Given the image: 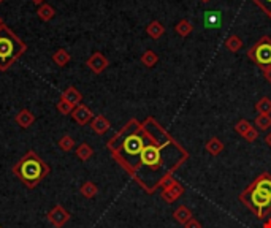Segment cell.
Segmentation results:
<instances>
[{
    "label": "cell",
    "instance_id": "cell-22",
    "mask_svg": "<svg viewBox=\"0 0 271 228\" xmlns=\"http://www.w3.org/2000/svg\"><path fill=\"white\" fill-rule=\"evenodd\" d=\"M159 62V56L155 54L152 49H148L143 52V56H141V64H143L146 68H152V67Z\"/></svg>",
    "mask_w": 271,
    "mask_h": 228
},
{
    "label": "cell",
    "instance_id": "cell-30",
    "mask_svg": "<svg viewBox=\"0 0 271 228\" xmlns=\"http://www.w3.org/2000/svg\"><path fill=\"white\" fill-rule=\"evenodd\" d=\"M243 138H245L247 143H254L255 139L259 138V130H257L255 127H252V129H250V130H247V132H246V135L243 137Z\"/></svg>",
    "mask_w": 271,
    "mask_h": 228
},
{
    "label": "cell",
    "instance_id": "cell-14",
    "mask_svg": "<svg viewBox=\"0 0 271 228\" xmlns=\"http://www.w3.org/2000/svg\"><path fill=\"white\" fill-rule=\"evenodd\" d=\"M222 24L221 11H205V27L206 29H219Z\"/></svg>",
    "mask_w": 271,
    "mask_h": 228
},
{
    "label": "cell",
    "instance_id": "cell-7",
    "mask_svg": "<svg viewBox=\"0 0 271 228\" xmlns=\"http://www.w3.org/2000/svg\"><path fill=\"white\" fill-rule=\"evenodd\" d=\"M182 193H184V185H182L179 181H174V182L160 192V198L165 201V203H173L179 197H182Z\"/></svg>",
    "mask_w": 271,
    "mask_h": 228
},
{
    "label": "cell",
    "instance_id": "cell-10",
    "mask_svg": "<svg viewBox=\"0 0 271 228\" xmlns=\"http://www.w3.org/2000/svg\"><path fill=\"white\" fill-rule=\"evenodd\" d=\"M91 129L97 133V135H105V133L111 129V124L103 114H99V116H94L91 120Z\"/></svg>",
    "mask_w": 271,
    "mask_h": 228
},
{
    "label": "cell",
    "instance_id": "cell-11",
    "mask_svg": "<svg viewBox=\"0 0 271 228\" xmlns=\"http://www.w3.org/2000/svg\"><path fill=\"white\" fill-rule=\"evenodd\" d=\"M62 100H65V102H69L72 106H74L76 108L78 105H81V102H83V95H81V92L76 89V87H67V89L62 92V97H60Z\"/></svg>",
    "mask_w": 271,
    "mask_h": 228
},
{
    "label": "cell",
    "instance_id": "cell-18",
    "mask_svg": "<svg viewBox=\"0 0 271 228\" xmlns=\"http://www.w3.org/2000/svg\"><path fill=\"white\" fill-rule=\"evenodd\" d=\"M174 30H176L178 35H181L182 38H184V37H189L192 33L194 25H192L191 21H189V19H181V21L174 25Z\"/></svg>",
    "mask_w": 271,
    "mask_h": 228
},
{
    "label": "cell",
    "instance_id": "cell-23",
    "mask_svg": "<svg viewBox=\"0 0 271 228\" xmlns=\"http://www.w3.org/2000/svg\"><path fill=\"white\" fill-rule=\"evenodd\" d=\"M225 48L232 52H238L243 48V40L238 35H230L225 40Z\"/></svg>",
    "mask_w": 271,
    "mask_h": 228
},
{
    "label": "cell",
    "instance_id": "cell-3",
    "mask_svg": "<svg viewBox=\"0 0 271 228\" xmlns=\"http://www.w3.org/2000/svg\"><path fill=\"white\" fill-rule=\"evenodd\" d=\"M49 166L46 165L42 159L33 151H29L25 156L19 160V162L13 166V173L16 174V178L27 185L29 189H33L37 184H40L42 181L49 174Z\"/></svg>",
    "mask_w": 271,
    "mask_h": 228
},
{
    "label": "cell",
    "instance_id": "cell-35",
    "mask_svg": "<svg viewBox=\"0 0 271 228\" xmlns=\"http://www.w3.org/2000/svg\"><path fill=\"white\" fill-rule=\"evenodd\" d=\"M32 2H33V3H37V5H42V3L45 2V0H32Z\"/></svg>",
    "mask_w": 271,
    "mask_h": 228
},
{
    "label": "cell",
    "instance_id": "cell-37",
    "mask_svg": "<svg viewBox=\"0 0 271 228\" xmlns=\"http://www.w3.org/2000/svg\"><path fill=\"white\" fill-rule=\"evenodd\" d=\"M2 25H3V21H2V18H0V27H2Z\"/></svg>",
    "mask_w": 271,
    "mask_h": 228
},
{
    "label": "cell",
    "instance_id": "cell-6",
    "mask_svg": "<svg viewBox=\"0 0 271 228\" xmlns=\"http://www.w3.org/2000/svg\"><path fill=\"white\" fill-rule=\"evenodd\" d=\"M48 220H49V224L54 225L56 228H62L65 227L67 224L70 222V212L65 209L64 206H60V205H56L52 207V209L48 212Z\"/></svg>",
    "mask_w": 271,
    "mask_h": 228
},
{
    "label": "cell",
    "instance_id": "cell-36",
    "mask_svg": "<svg viewBox=\"0 0 271 228\" xmlns=\"http://www.w3.org/2000/svg\"><path fill=\"white\" fill-rule=\"evenodd\" d=\"M200 2H203V3H208V2H211V0H200Z\"/></svg>",
    "mask_w": 271,
    "mask_h": 228
},
{
    "label": "cell",
    "instance_id": "cell-24",
    "mask_svg": "<svg viewBox=\"0 0 271 228\" xmlns=\"http://www.w3.org/2000/svg\"><path fill=\"white\" fill-rule=\"evenodd\" d=\"M255 127H259V130H270L271 129V116L270 114H259L254 120Z\"/></svg>",
    "mask_w": 271,
    "mask_h": 228
},
{
    "label": "cell",
    "instance_id": "cell-25",
    "mask_svg": "<svg viewBox=\"0 0 271 228\" xmlns=\"http://www.w3.org/2000/svg\"><path fill=\"white\" fill-rule=\"evenodd\" d=\"M255 111L259 114H271V98L262 97L259 102L255 103Z\"/></svg>",
    "mask_w": 271,
    "mask_h": 228
},
{
    "label": "cell",
    "instance_id": "cell-26",
    "mask_svg": "<svg viewBox=\"0 0 271 228\" xmlns=\"http://www.w3.org/2000/svg\"><path fill=\"white\" fill-rule=\"evenodd\" d=\"M57 146H59L64 152H70V151L73 149V147H74V139H73L70 135H64L62 138L59 139Z\"/></svg>",
    "mask_w": 271,
    "mask_h": 228
},
{
    "label": "cell",
    "instance_id": "cell-33",
    "mask_svg": "<svg viewBox=\"0 0 271 228\" xmlns=\"http://www.w3.org/2000/svg\"><path fill=\"white\" fill-rule=\"evenodd\" d=\"M262 228H271V216H270V217H267L265 220H263Z\"/></svg>",
    "mask_w": 271,
    "mask_h": 228
},
{
    "label": "cell",
    "instance_id": "cell-9",
    "mask_svg": "<svg viewBox=\"0 0 271 228\" xmlns=\"http://www.w3.org/2000/svg\"><path fill=\"white\" fill-rule=\"evenodd\" d=\"M72 117L78 125H87V124H91V120L94 119V113L91 111V108H87L86 105L81 103L73 110Z\"/></svg>",
    "mask_w": 271,
    "mask_h": 228
},
{
    "label": "cell",
    "instance_id": "cell-15",
    "mask_svg": "<svg viewBox=\"0 0 271 228\" xmlns=\"http://www.w3.org/2000/svg\"><path fill=\"white\" fill-rule=\"evenodd\" d=\"M205 149H206V152L209 154V156H214L216 157V156H219V154L223 152L225 146H223V143L221 141L219 138L213 137V138L208 139V143L205 144Z\"/></svg>",
    "mask_w": 271,
    "mask_h": 228
},
{
    "label": "cell",
    "instance_id": "cell-28",
    "mask_svg": "<svg viewBox=\"0 0 271 228\" xmlns=\"http://www.w3.org/2000/svg\"><path fill=\"white\" fill-rule=\"evenodd\" d=\"M57 111L62 114V116H69V114H72L73 113V110H74V106H72L69 102H65V100H62L60 98L59 102H57Z\"/></svg>",
    "mask_w": 271,
    "mask_h": 228
},
{
    "label": "cell",
    "instance_id": "cell-5",
    "mask_svg": "<svg viewBox=\"0 0 271 228\" xmlns=\"http://www.w3.org/2000/svg\"><path fill=\"white\" fill-rule=\"evenodd\" d=\"M247 57L259 67V68L267 70L271 67V37L263 35L259 38L252 48L247 51Z\"/></svg>",
    "mask_w": 271,
    "mask_h": 228
},
{
    "label": "cell",
    "instance_id": "cell-31",
    "mask_svg": "<svg viewBox=\"0 0 271 228\" xmlns=\"http://www.w3.org/2000/svg\"><path fill=\"white\" fill-rule=\"evenodd\" d=\"M184 228H203V227L197 219H191L187 224H184Z\"/></svg>",
    "mask_w": 271,
    "mask_h": 228
},
{
    "label": "cell",
    "instance_id": "cell-2",
    "mask_svg": "<svg viewBox=\"0 0 271 228\" xmlns=\"http://www.w3.org/2000/svg\"><path fill=\"white\" fill-rule=\"evenodd\" d=\"M238 198L257 219L265 220L271 214V174L260 173Z\"/></svg>",
    "mask_w": 271,
    "mask_h": 228
},
{
    "label": "cell",
    "instance_id": "cell-8",
    "mask_svg": "<svg viewBox=\"0 0 271 228\" xmlns=\"http://www.w3.org/2000/svg\"><path fill=\"white\" fill-rule=\"evenodd\" d=\"M86 65L89 67L96 75H99V73L105 71L108 68L110 62H108V59L101 54V52H94V54L86 60Z\"/></svg>",
    "mask_w": 271,
    "mask_h": 228
},
{
    "label": "cell",
    "instance_id": "cell-17",
    "mask_svg": "<svg viewBox=\"0 0 271 228\" xmlns=\"http://www.w3.org/2000/svg\"><path fill=\"white\" fill-rule=\"evenodd\" d=\"M37 15H38L40 19H42V21H51V19L56 16V10H54L49 3H42L38 6Z\"/></svg>",
    "mask_w": 271,
    "mask_h": 228
},
{
    "label": "cell",
    "instance_id": "cell-39",
    "mask_svg": "<svg viewBox=\"0 0 271 228\" xmlns=\"http://www.w3.org/2000/svg\"><path fill=\"white\" fill-rule=\"evenodd\" d=\"M0 228H2V227H0Z\"/></svg>",
    "mask_w": 271,
    "mask_h": 228
},
{
    "label": "cell",
    "instance_id": "cell-16",
    "mask_svg": "<svg viewBox=\"0 0 271 228\" xmlns=\"http://www.w3.org/2000/svg\"><path fill=\"white\" fill-rule=\"evenodd\" d=\"M146 33H148V35L151 37L152 40H159V38L165 33V27L162 25V23H159V21H152V23L148 24Z\"/></svg>",
    "mask_w": 271,
    "mask_h": 228
},
{
    "label": "cell",
    "instance_id": "cell-27",
    "mask_svg": "<svg viewBox=\"0 0 271 228\" xmlns=\"http://www.w3.org/2000/svg\"><path fill=\"white\" fill-rule=\"evenodd\" d=\"M250 129H252V124H250L249 120H246V119H240L238 122L235 124V132L241 137H245L246 132L250 130Z\"/></svg>",
    "mask_w": 271,
    "mask_h": 228
},
{
    "label": "cell",
    "instance_id": "cell-29",
    "mask_svg": "<svg viewBox=\"0 0 271 228\" xmlns=\"http://www.w3.org/2000/svg\"><path fill=\"white\" fill-rule=\"evenodd\" d=\"M252 2L271 19V0H252Z\"/></svg>",
    "mask_w": 271,
    "mask_h": 228
},
{
    "label": "cell",
    "instance_id": "cell-4",
    "mask_svg": "<svg viewBox=\"0 0 271 228\" xmlns=\"http://www.w3.org/2000/svg\"><path fill=\"white\" fill-rule=\"evenodd\" d=\"M27 51V45L8 25L0 27V71H6Z\"/></svg>",
    "mask_w": 271,
    "mask_h": 228
},
{
    "label": "cell",
    "instance_id": "cell-21",
    "mask_svg": "<svg viewBox=\"0 0 271 228\" xmlns=\"http://www.w3.org/2000/svg\"><path fill=\"white\" fill-rule=\"evenodd\" d=\"M92 156H94V149L87 143H81L76 147V157L79 160H83V162H87Z\"/></svg>",
    "mask_w": 271,
    "mask_h": 228
},
{
    "label": "cell",
    "instance_id": "cell-1",
    "mask_svg": "<svg viewBox=\"0 0 271 228\" xmlns=\"http://www.w3.org/2000/svg\"><path fill=\"white\" fill-rule=\"evenodd\" d=\"M113 159L146 193H154L189 160V152L155 117L130 119L108 141Z\"/></svg>",
    "mask_w": 271,
    "mask_h": 228
},
{
    "label": "cell",
    "instance_id": "cell-38",
    "mask_svg": "<svg viewBox=\"0 0 271 228\" xmlns=\"http://www.w3.org/2000/svg\"><path fill=\"white\" fill-rule=\"evenodd\" d=\"M3 3V0H0V5H2Z\"/></svg>",
    "mask_w": 271,
    "mask_h": 228
},
{
    "label": "cell",
    "instance_id": "cell-13",
    "mask_svg": "<svg viewBox=\"0 0 271 228\" xmlns=\"http://www.w3.org/2000/svg\"><path fill=\"white\" fill-rule=\"evenodd\" d=\"M16 124L21 127V129H29V127L35 122V116L30 110H21L16 114Z\"/></svg>",
    "mask_w": 271,
    "mask_h": 228
},
{
    "label": "cell",
    "instance_id": "cell-19",
    "mask_svg": "<svg viewBox=\"0 0 271 228\" xmlns=\"http://www.w3.org/2000/svg\"><path fill=\"white\" fill-rule=\"evenodd\" d=\"M79 192L84 198L91 200L99 193V187H97V184H94L92 181H87V182H84L83 185L79 187Z\"/></svg>",
    "mask_w": 271,
    "mask_h": 228
},
{
    "label": "cell",
    "instance_id": "cell-12",
    "mask_svg": "<svg viewBox=\"0 0 271 228\" xmlns=\"http://www.w3.org/2000/svg\"><path fill=\"white\" fill-rule=\"evenodd\" d=\"M173 217H174V220H176L178 224L184 225V224H187L191 219H194V212L191 211V207H189V206L181 205V206H178V207H176V209L173 211Z\"/></svg>",
    "mask_w": 271,
    "mask_h": 228
},
{
    "label": "cell",
    "instance_id": "cell-32",
    "mask_svg": "<svg viewBox=\"0 0 271 228\" xmlns=\"http://www.w3.org/2000/svg\"><path fill=\"white\" fill-rule=\"evenodd\" d=\"M263 76H265V79L268 83H271V67H270V68H267V70H263Z\"/></svg>",
    "mask_w": 271,
    "mask_h": 228
},
{
    "label": "cell",
    "instance_id": "cell-34",
    "mask_svg": "<svg viewBox=\"0 0 271 228\" xmlns=\"http://www.w3.org/2000/svg\"><path fill=\"white\" fill-rule=\"evenodd\" d=\"M265 143H267V146H268V147H271V132H270L268 135L265 137Z\"/></svg>",
    "mask_w": 271,
    "mask_h": 228
},
{
    "label": "cell",
    "instance_id": "cell-20",
    "mask_svg": "<svg viewBox=\"0 0 271 228\" xmlns=\"http://www.w3.org/2000/svg\"><path fill=\"white\" fill-rule=\"evenodd\" d=\"M70 59H72L70 54H69V52H67L65 49H62V48L57 49V51L52 54V62L56 64L57 67H60V68H62V67H65L67 64H69Z\"/></svg>",
    "mask_w": 271,
    "mask_h": 228
}]
</instances>
